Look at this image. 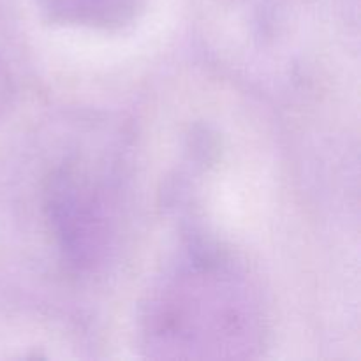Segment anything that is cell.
I'll use <instances>...</instances> for the list:
<instances>
[{
	"mask_svg": "<svg viewBox=\"0 0 361 361\" xmlns=\"http://www.w3.org/2000/svg\"><path fill=\"white\" fill-rule=\"evenodd\" d=\"M55 20L85 27H120L129 23L147 0H41Z\"/></svg>",
	"mask_w": 361,
	"mask_h": 361,
	"instance_id": "obj_3",
	"label": "cell"
},
{
	"mask_svg": "<svg viewBox=\"0 0 361 361\" xmlns=\"http://www.w3.org/2000/svg\"><path fill=\"white\" fill-rule=\"evenodd\" d=\"M92 162H66L49 178L48 208L60 247L78 267L99 263L109 245L115 222L113 187Z\"/></svg>",
	"mask_w": 361,
	"mask_h": 361,
	"instance_id": "obj_2",
	"label": "cell"
},
{
	"mask_svg": "<svg viewBox=\"0 0 361 361\" xmlns=\"http://www.w3.org/2000/svg\"><path fill=\"white\" fill-rule=\"evenodd\" d=\"M148 349L162 358H238L263 342V310L231 263L196 256L155 291L145 314Z\"/></svg>",
	"mask_w": 361,
	"mask_h": 361,
	"instance_id": "obj_1",
	"label": "cell"
}]
</instances>
